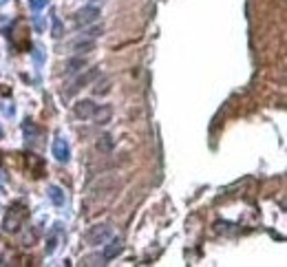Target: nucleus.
I'll return each mask as SVG.
<instances>
[{
	"instance_id": "nucleus-20",
	"label": "nucleus",
	"mask_w": 287,
	"mask_h": 267,
	"mask_svg": "<svg viewBox=\"0 0 287 267\" xmlns=\"http://www.w3.org/2000/svg\"><path fill=\"white\" fill-rule=\"evenodd\" d=\"M0 265H4V263H2V259H0Z\"/></svg>"
},
{
	"instance_id": "nucleus-18",
	"label": "nucleus",
	"mask_w": 287,
	"mask_h": 267,
	"mask_svg": "<svg viewBox=\"0 0 287 267\" xmlns=\"http://www.w3.org/2000/svg\"><path fill=\"white\" fill-rule=\"evenodd\" d=\"M2 137H4V131H2V126H0V139H2Z\"/></svg>"
},
{
	"instance_id": "nucleus-7",
	"label": "nucleus",
	"mask_w": 287,
	"mask_h": 267,
	"mask_svg": "<svg viewBox=\"0 0 287 267\" xmlns=\"http://www.w3.org/2000/svg\"><path fill=\"white\" fill-rule=\"evenodd\" d=\"M95 106L97 104H93L91 100H80L78 104L73 106V113H75V117H78V120H91V117H93Z\"/></svg>"
},
{
	"instance_id": "nucleus-12",
	"label": "nucleus",
	"mask_w": 287,
	"mask_h": 267,
	"mask_svg": "<svg viewBox=\"0 0 287 267\" xmlns=\"http://www.w3.org/2000/svg\"><path fill=\"white\" fill-rule=\"evenodd\" d=\"M97 150H102V152H111V150H113V137H111V135L100 137V141H97Z\"/></svg>"
},
{
	"instance_id": "nucleus-17",
	"label": "nucleus",
	"mask_w": 287,
	"mask_h": 267,
	"mask_svg": "<svg viewBox=\"0 0 287 267\" xmlns=\"http://www.w3.org/2000/svg\"><path fill=\"white\" fill-rule=\"evenodd\" d=\"M33 58H35V62H38V64H42V51H40V47H35Z\"/></svg>"
},
{
	"instance_id": "nucleus-1",
	"label": "nucleus",
	"mask_w": 287,
	"mask_h": 267,
	"mask_svg": "<svg viewBox=\"0 0 287 267\" xmlns=\"http://www.w3.org/2000/svg\"><path fill=\"white\" fill-rule=\"evenodd\" d=\"M113 236V228L111 223H100V225H93V228L86 230L84 234V241L89 245H104L106 241H109Z\"/></svg>"
},
{
	"instance_id": "nucleus-14",
	"label": "nucleus",
	"mask_w": 287,
	"mask_h": 267,
	"mask_svg": "<svg viewBox=\"0 0 287 267\" xmlns=\"http://www.w3.org/2000/svg\"><path fill=\"white\" fill-rule=\"evenodd\" d=\"M104 33V27H91V29H86V33H82V35H86V38H91V40H95V38H100V35Z\"/></svg>"
},
{
	"instance_id": "nucleus-6",
	"label": "nucleus",
	"mask_w": 287,
	"mask_h": 267,
	"mask_svg": "<svg viewBox=\"0 0 287 267\" xmlns=\"http://www.w3.org/2000/svg\"><path fill=\"white\" fill-rule=\"evenodd\" d=\"M111 117H113V109H111L109 104H97L91 120H93L97 126H106L111 122Z\"/></svg>"
},
{
	"instance_id": "nucleus-15",
	"label": "nucleus",
	"mask_w": 287,
	"mask_h": 267,
	"mask_svg": "<svg viewBox=\"0 0 287 267\" xmlns=\"http://www.w3.org/2000/svg\"><path fill=\"white\" fill-rule=\"evenodd\" d=\"M47 2H49V0H31V2H29V7H31V11L38 13L42 7H47Z\"/></svg>"
},
{
	"instance_id": "nucleus-13",
	"label": "nucleus",
	"mask_w": 287,
	"mask_h": 267,
	"mask_svg": "<svg viewBox=\"0 0 287 267\" xmlns=\"http://www.w3.org/2000/svg\"><path fill=\"white\" fill-rule=\"evenodd\" d=\"M51 22H53V27H51V35H53V38H62V22H60V18L58 16H53L51 18Z\"/></svg>"
},
{
	"instance_id": "nucleus-2",
	"label": "nucleus",
	"mask_w": 287,
	"mask_h": 267,
	"mask_svg": "<svg viewBox=\"0 0 287 267\" xmlns=\"http://www.w3.org/2000/svg\"><path fill=\"white\" fill-rule=\"evenodd\" d=\"M97 75H100V69H86L84 73H80L78 78L73 80V84H71L69 89L64 91V95H66V97L75 95V93H78V91H82V89H84V86H89L91 82H93V80L97 78Z\"/></svg>"
},
{
	"instance_id": "nucleus-10",
	"label": "nucleus",
	"mask_w": 287,
	"mask_h": 267,
	"mask_svg": "<svg viewBox=\"0 0 287 267\" xmlns=\"http://www.w3.org/2000/svg\"><path fill=\"white\" fill-rule=\"evenodd\" d=\"M71 49H73V53H91V51L95 49V40H91V38H86V35H82V38H78L73 44H71Z\"/></svg>"
},
{
	"instance_id": "nucleus-11",
	"label": "nucleus",
	"mask_w": 287,
	"mask_h": 267,
	"mask_svg": "<svg viewBox=\"0 0 287 267\" xmlns=\"http://www.w3.org/2000/svg\"><path fill=\"white\" fill-rule=\"evenodd\" d=\"M47 194H49V199H51V203L53 205H64V192H62V188H58V186H49L47 190Z\"/></svg>"
},
{
	"instance_id": "nucleus-9",
	"label": "nucleus",
	"mask_w": 287,
	"mask_h": 267,
	"mask_svg": "<svg viewBox=\"0 0 287 267\" xmlns=\"http://www.w3.org/2000/svg\"><path fill=\"white\" fill-rule=\"evenodd\" d=\"M86 66V58H82V55H75V58H71L69 62H66V69H64V75L66 78H73V75H78L82 69Z\"/></svg>"
},
{
	"instance_id": "nucleus-4",
	"label": "nucleus",
	"mask_w": 287,
	"mask_h": 267,
	"mask_svg": "<svg viewBox=\"0 0 287 267\" xmlns=\"http://www.w3.org/2000/svg\"><path fill=\"white\" fill-rule=\"evenodd\" d=\"M53 157L58 159L60 163H69L71 161V146L66 141V137H55L53 139Z\"/></svg>"
},
{
	"instance_id": "nucleus-16",
	"label": "nucleus",
	"mask_w": 287,
	"mask_h": 267,
	"mask_svg": "<svg viewBox=\"0 0 287 267\" xmlns=\"http://www.w3.org/2000/svg\"><path fill=\"white\" fill-rule=\"evenodd\" d=\"M55 243H58V241H55V236H51L49 245H47V254H53V252H55Z\"/></svg>"
},
{
	"instance_id": "nucleus-8",
	"label": "nucleus",
	"mask_w": 287,
	"mask_h": 267,
	"mask_svg": "<svg viewBox=\"0 0 287 267\" xmlns=\"http://www.w3.org/2000/svg\"><path fill=\"white\" fill-rule=\"evenodd\" d=\"M122 250H124V241H122L120 236H111V239H109V245L104 248V259H106V261L115 259L117 254H122Z\"/></svg>"
},
{
	"instance_id": "nucleus-19",
	"label": "nucleus",
	"mask_w": 287,
	"mask_h": 267,
	"mask_svg": "<svg viewBox=\"0 0 287 267\" xmlns=\"http://www.w3.org/2000/svg\"><path fill=\"white\" fill-rule=\"evenodd\" d=\"M4 2H9V0H0V4H4Z\"/></svg>"
},
{
	"instance_id": "nucleus-5",
	"label": "nucleus",
	"mask_w": 287,
	"mask_h": 267,
	"mask_svg": "<svg viewBox=\"0 0 287 267\" xmlns=\"http://www.w3.org/2000/svg\"><path fill=\"white\" fill-rule=\"evenodd\" d=\"M22 219H24V210H20V205H18V208H13L11 212L7 214V219H4V230H7V232H18L20 225H22Z\"/></svg>"
},
{
	"instance_id": "nucleus-3",
	"label": "nucleus",
	"mask_w": 287,
	"mask_h": 267,
	"mask_svg": "<svg viewBox=\"0 0 287 267\" xmlns=\"http://www.w3.org/2000/svg\"><path fill=\"white\" fill-rule=\"evenodd\" d=\"M97 18H100V9L95 7V4H89V7H82L80 11H75V24L78 27H89V24H95Z\"/></svg>"
}]
</instances>
